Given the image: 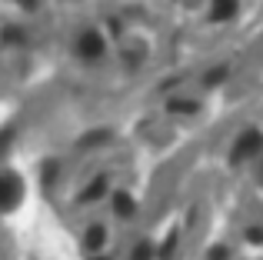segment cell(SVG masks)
<instances>
[{"label": "cell", "instance_id": "6da1fadb", "mask_svg": "<svg viewBox=\"0 0 263 260\" xmlns=\"http://www.w3.org/2000/svg\"><path fill=\"white\" fill-rule=\"evenodd\" d=\"M17 200H20V183H17V177L4 174V177H0V210H10Z\"/></svg>", "mask_w": 263, "mask_h": 260}, {"label": "cell", "instance_id": "7a4b0ae2", "mask_svg": "<svg viewBox=\"0 0 263 260\" xmlns=\"http://www.w3.org/2000/svg\"><path fill=\"white\" fill-rule=\"evenodd\" d=\"M80 53H87V57H90V60H93V57H97V53H100V40H97V37H93V33H87V37H84V40H80Z\"/></svg>", "mask_w": 263, "mask_h": 260}, {"label": "cell", "instance_id": "3957f363", "mask_svg": "<svg viewBox=\"0 0 263 260\" xmlns=\"http://www.w3.org/2000/svg\"><path fill=\"white\" fill-rule=\"evenodd\" d=\"M100 244H103V227H93V230H90V234H87V247H100Z\"/></svg>", "mask_w": 263, "mask_h": 260}, {"label": "cell", "instance_id": "277c9868", "mask_svg": "<svg viewBox=\"0 0 263 260\" xmlns=\"http://www.w3.org/2000/svg\"><path fill=\"white\" fill-rule=\"evenodd\" d=\"M117 210H120V214H130V210H134V203H130V197H117Z\"/></svg>", "mask_w": 263, "mask_h": 260}]
</instances>
